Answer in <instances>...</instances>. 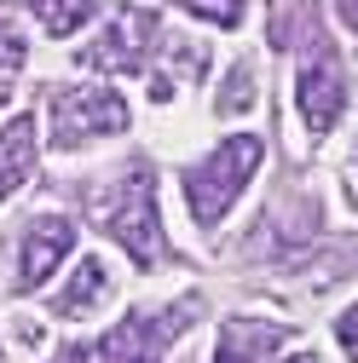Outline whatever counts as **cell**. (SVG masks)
Returning <instances> with one entry per match:
<instances>
[{"mask_svg": "<svg viewBox=\"0 0 358 363\" xmlns=\"http://www.w3.org/2000/svg\"><path fill=\"white\" fill-rule=\"evenodd\" d=\"M260 167V139L254 133H243V139H226L202 167L185 173V202L202 225H219V213H226L237 202V191L249 185V173Z\"/></svg>", "mask_w": 358, "mask_h": 363, "instance_id": "obj_1", "label": "cell"}, {"mask_svg": "<svg viewBox=\"0 0 358 363\" xmlns=\"http://www.w3.org/2000/svg\"><path fill=\"white\" fill-rule=\"evenodd\" d=\"M75 242V225L64 213H40L29 231H23V265H18V289H40L58 271V259Z\"/></svg>", "mask_w": 358, "mask_h": 363, "instance_id": "obj_7", "label": "cell"}, {"mask_svg": "<svg viewBox=\"0 0 358 363\" xmlns=\"http://www.w3.org/2000/svg\"><path fill=\"white\" fill-rule=\"evenodd\" d=\"M23 52H29V47H23V29L12 23V12H0V75L18 69V64H23Z\"/></svg>", "mask_w": 358, "mask_h": 363, "instance_id": "obj_12", "label": "cell"}, {"mask_svg": "<svg viewBox=\"0 0 358 363\" xmlns=\"http://www.w3.org/2000/svg\"><path fill=\"white\" fill-rule=\"evenodd\" d=\"M156 40V18L145 6H127L93 47L81 52V64H93V69H145V47Z\"/></svg>", "mask_w": 358, "mask_h": 363, "instance_id": "obj_6", "label": "cell"}, {"mask_svg": "<svg viewBox=\"0 0 358 363\" xmlns=\"http://www.w3.org/2000/svg\"><path fill=\"white\" fill-rule=\"evenodd\" d=\"M289 363H318V357H289Z\"/></svg>", "mask_w": 358, "mask_h": 363, "instance_id": "obj_17", "label": "cell"}, {"mask_svg": "<svg viewBox=\"0 0 358 363\" xmlns=\"http://www.w3.org/2000/svg\"><path fill=\"white\" fill-rule=\"evenodd\" d=\"M283 335L289 329H278V323H226V329H219L214 363H272V352L283 346Z\"/></svg>", "mask_w": 358, "mask_h": 363, "instance_id": "obj_8", "label": "cell"}, {"mask_svg": "<svg viewBox=\"0 0 358 363\" xmlns=\"http://www.w3.org/2000/svg\"><path fill=\"white\" fill-rule=\"evenodd\" d=\"M185 329V311H133L121 329H110L99 340V363H162L168 340Z\"/></svg>", "mask_w": 358, "mask_h": 363, "instance_id": "obj_5", "label": "cell"}, {"mask_svg": "<svg viewBox=\"0 0 358 363\" xmlns=\"http://www.w3.org/2000/svg\"><path fill=\"white\" fill-rule=\"evenodd\" d=\"M29 12L40 18L47 35H75L87 18L99 12V0H29Z\"/></svg>", "mask_w": 358, "mask_h": 363, "instance_id": "obj_11", "label": "cell"}, {"mask_svg": "<svg viewBox=\"0 0 358 363\" xmlns=\"http://www.w3.org/2000/svg\"><path fill=\"white\" fill-rule=\"evenodd\" d=\"M185 6L208 23H219V29H237V18H243V0H185Z\"/></svg>", "mask_w": 358, "mask_h": 363, "instance_id": "obj_13", "label": "cell"}, {"mask_svg": "<svg viewBox=\"0 0 358 363\" xmlns=\"http://www.w3.org/2000/svg\"><path fill=\"white\" fill-rule=\"evenodd\" d=\"M341 18H347V29L358 35V0H341Z\"/></svg>", "mask_w": 358, "mask_h": 363, "instance_id": "obj_15", "label": "cell"}, {"mask_svg": "<svg viewBox=\"0 0 358 363\" xmlns=\"http://www.w3.org/2000/svg\"><path fill=\"white\" fill-rule=\"evenodd\" d=\"M53 363H87V352H75V346H70V352H58Z\"/></svg>", "mask_w": 358, "mask_h": 363, "instance_id": "obj_16", "label": "cell"}, {"mask_svg": "<svg viewBox=\"0 0 358 363\" xmlns=\"http://www.w3.org/2000/svg\"><path fill=\"white\" fill-rule=\"evenodd\" d=\"M335 335H341V346H347V357L358 363V306H352V311L341 317V323H335Z\"/></svg>", "mask_w": 358, "mask_h": 363, "instance_id": "obj_14", "label": "cell"}, {"mask_svg": "<svg viewBox=\"0 0 358 363\" xmlns=\"http://www.w3.org/2000/svg\"><path fill=\"white\" fill-rule=\"evenodd\" d=\"M104 300H110V271H104V259H81L75 277H70V289L58 294V311H64V317H93Z\"/></svg>", "mask_w": 358, "mask_h": 363, "instance_id": "obj_10", "label": "cell"}, {"mask_svg": "<svg viewBox=\"0 0 358 363\" xmlns=\"http://www.w3.org/2000/svg\"><path fill=\"white\" fill-rule=\"evenodd\" d=\"M347 110V75H341V58L324 35H312L306 47V64H300V116L312 133H330Z\"/></svg>", "mask_w": 358, "mask_h": 363, "instance_id": "obj_4", "label": "cell"}, {"mask_svg": "<svg viewBox=\"0 0 358 363\" xmlns=\"http://www.w3.org/2000/svg\"><path fill=\"white\" fill-rule=\"evenodd\" d=\"M104 231L139 259V265H156L162 259V225H156V191H151V179L145 173H133L127 185L104 202Z\"/></svg>", "mask_w": 358, "mask_h": 363, "instance_id": "obj_2", "label": "cell"}, {"mask_svg": "<svg viewBox=\"0 0 358 363\" xmlns=\"http://www.w3.org/2000/svg\"><path fill=\"white\" fill-rule=\"evenodd\" d=\"M127 127V104L110 86H64L53 93V145L75 150L81 139H99V133H121Z\"/></svg>", "mask_w": 358, "mask_h": 363, "instance_id": "obj_3", "label": "cell"}, {"mask_svg": "<svg viewBox=\"0 0 358 363\" xmlns=\"http://www.w3.org/2000/svg\"><path fill=\"white\" fill-rule=\"evenodd\" d=\"M35 167V116H18L0 133V196H12Z\"/></svg>", "mask_w": 358, "mask_h": 363, "instance_id": "obj_9", "label": "cell"}]
</instances>
